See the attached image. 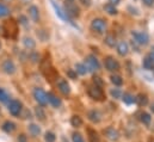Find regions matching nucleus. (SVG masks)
<instances>
[{
  "instance_id": "f257e3e1",
  "label": "nucleus",
  "mask_w": 154,
  "mask_h": 142,
  "mask_svg": "<svg viewBox=\"0 0 154 142\" xmlns=\"http://www.w3.org/2000/svg\"><path fill=\"white\" fill-rule=\"evenodd\" d=\"M4 31H5V36L10 37V38H16L17 37V32H18V25L17 22L14 19H7L4 23Z\"/></svg>"
},
{
  "instance_id": "f03ea898",
  "label": "nucleus",
  "mask_w": 154,
  "mask_h": 142,
  "mask_svg": "<svg viewBox=\"0 0 154 142\" xmlns=\"http://www.w3.org/2000/svg\"><path fill=\"white\" fill-rule=\"evenodd\" d=\"M65 12L67 13V16L71 19L79 17V14H80V10H79L77 4L74 2V0H66L65 1Z\"/></svg>"
},
{
  "instance_id": "7ed1b4c3",
  "label": "nucleus",
  "mask_w": 154,
  "mask_h": 142,
  "mask_svg": "<svg viewBox=\"0 0 154 142\" xmlns=\"http://www.w3.org/2000/svg\"><path fill=\"white\" fill-rule=\"evenodd\" d=\"M87 93H88V96H90L93 100L100 102V100H104V98H105L102 87H98V86H96V85L90 86V87L87 88Z\"/></svg>"
},
{
  "instance_id": "20e7f679",
  "label": "nucleus",
  "mask_w": 154,
  "mask_h": 142,
  "mask_svg": "<svg viewBox=\"0 0 154 142\" xmlns=\"http://www.w3.org/2000/svg\"><path fill=\"white\" fill-rule=\"evenodd\" d=\"M50 2H51V6H53V8L55 10V13H56V16L59 17V18H61L62 20H65V22H68V23H71L73 26H75L78 28L77 25L73 23V19H71L68 16H67V13L65 12V10H62L56 2H55V0H50Z\"/></svg>"
},
{
  "instance_id": "39448f33",
  "label": "nucleus",
  "mask_w": 154,
  "mask_h": 142,
  "mask_svg": "<svg viewBox=\"0 0 154 142\" xmlns=\"http://www.w3.org/2000/svg\"><path fill=\"white\" fill-rule=\"evenodd\" d=\"M91 29L97 34H104L106 30V22L102 18H94L91 22Z\"/></svg>"
},
{
  "instance_id": "423d86ee",
  "label": "nucleus",
  "mask_w": 154,
  "mask_h": 142,
  "mask_svg": "<svg viewBox=\"0 0 154 142\" xmlns=\"http://www.w3.org/2000/svg\"><path fill=\"white\" fill-rule=\"evenodd\" d=\"M131 36L134 38V42L140 45H147L149 43V36L143 31H131Z\"/></svg>"
},
{
  "instance_id": "0eeeda50",
  "label": "nucleus",
  "mask_w": 154,
  "mask_h": 142,
  "mask_svg": "<svg viewBox=\"0 0 154 142\" xmlns=\"http://www.w3.org/2000/svg\"><path fill=\"white\" fill-rule=\"evenodd\" d=\"M86 68L88 72H96L100 68V65H99V61L98 59L94 56V55H88L86 56Z\"/></svg>"
},
{
  "instance_id": "6e6552de",
  "label": "nucleus",
  "mask_w": 154,
  "mask_h": 142,
  "mask_svg": "<svg viewBox=\"0 0 154 142\" xmlns=\"http://www.w3.org/2000/svg\"><path fill=\"white\" fill-rule=\"evenodd\" d=\"M104 65H105V68L109 72H117L119 71V62L116 60L114 56H106L105 60H104Z\"/></svg>"
},
{
  "instance_id": "1a4fd4ad",
  "label": "nucleus",
  "mask_w": 154,
  "mask_h": 142,
  "mask_svg": "<svg viewBox=\"0 0 154 142\" xmlns=\"http://www.w3.org/2000/svg\"><path fill=\"white\" fill-rule=\"evenodd\" d=\"M34 98L36 99V102L41 104L42 106H44V105H47L48 104V97H47V93L42 90V88H35L34 90Z\"/></svg>"
},
{
  "instance_id": "9d476101",
  "label": "nucleus",
  "mask_w": 154,
  "mask_h": 142,
  "mask_svg": "<svg viewBox=\"0 0 154 142\" xmlns=\"http://www.w3.org/2000/svg\"><path fill=\"white\" fill-rule=\"evenodd\" d=\"M22 107H23V105H22V103L19 100L12 99L8 103V111H10V113L12 116H18L20 113V111H22Z\"/></svg>"
},
{
  "instance_id": "9b49d317",
  "label": "nucleus",
  "mask_w": 154,
  "mask_h": 142,
  "mask_svg": "<svg viewBox=\"0 0 154 142\" xmlns=\"http://www.w3.org/2000/svg\"><path fill=\"white\" fill-rule=\"evenodd\" d=\"M1 68H2V71L5 72L6 74L11 75V74H13V73L16 72V65H14V62H13L12 60L7 59V60H5V61L2 62Z\"/></svg>"
},
{
  "instance_id": "f8f14e48",
  "label": "nucleus",
  "mask_w": 154,
  "mask_h": 142,
  "mask_svg": "<svg viewBox=\"0 0 154 142\" xmlns=\"http://www.w3.org/2000/svg\"><path fill=\"white\" fill-rule=\"evenodd\" d=\"M57 87H59L60 92H61L62 94H65V96H68V94L71 93V87H69L68 82H67L66 80H63V79H60V80L57 81Z\"/></svg>"
},
{
  "instance_id": "ddd939ff",
  "label": "nucleus",
  "mask_w": 154,
  "mask_h": 142,
  "mask_svg": "<svg viewBox=\"0 0 154 142\" xmlns=\"http://www.w3.org/2000/svg\"><path fill=\"white\" fill-rule=\"evenodd\" d=\"M104 134L106 135V137H108L110 141H117L118 137H119L118 131L116 130L115 128H112V127H108V128L104 130Z\"/></svg>"
},
{
  "instance_id": "4468645a",
  "label": "nucleus",
  "mask_w": 154,
  "mask_h": 142,
  "mask_svg": "<svg viewBox=\"0 0 154 142\" xmlns=\"http://www.w3.org/2000/svg\"><path fill=\"white\" fill-rule=\"evenodd\" d=\"M128 51H129V44L125 41H121L117 44V53H118V55L125 56L128 54Z\"/></svg>"
},
{
  "instance_id": "2eb2a0df",
  "label": "nucleus",
  "mask_w": 154,
  "mask_h": 142,
  "mask_svg": "<svg viewBox=\"0 0 154 142\" xmlns=\"http://www.w3.org/2000/svg\"><path fill=\"white\" fill-rule=\"evenodd\" d=\"M47 97H48V102H49L54 107L61 106V99H60L57 96H55L53 92H48V93H47Z\"/></svg>"
},
{
  "instance_id": "dca6fc26",
  "label": "nucleus",
  "mask_w": 154,
  "mask_h": 142,
  "mask_svg": "<svg viewBox=\"0 0 154 142\" xmlns=\"http://www.w3.org/2000/svg\"><path fill=\"white\" fill-rule=\"evenodd\" d=\"M29 14H30L31 19H32L35 23H38V20H39V10H38V7H37V6H35V5L30 6V7H29Z\"/></svg>"
},
{
  "instance_id": "f3484780",
  "label": "nucleus",
  "mask_w": 154,
  "mask_h": 142,
  "mask_svg": "<svg viewBox=\"0 0 154 142\" xmlns=\"http://www.w3.org/2000/svg\"><path fill=\"white\" fill-rule=\"evenodd\" d=\"M87 117H88V119H90L91 122H93V123H99L102 115H100L97 110H91V111H88Z\"/></svg>"
},
{
  "instance_id": "a211bd4d",
  "label": "nucleus",
  "mask_w": 154,
  "mask_h": 142,
  "mask_svg": "<svg viewBox=\"0 0 154 142\" xmlns=\"http://www.w3.org/2000/svg\"><path fill=\"white\" fill-rule=\"evenodd\" d=\"M135 102L137 103L139 106H146L148 104V97L143 93H140L136 98H135Z\"/></svg>"
},
{
  "instance_id": "6ab92c4d",
  "label": "nucleus",
  "mask_w": 154,
  "mask_h": 142,
  "mask_svg": "<svg viewBox=\"0 0 154 142\" xmlns=\"http://www.w3.org/2000/svg\"><path fill=\"white\" fill-rule=\"evenodd\" d=\"M2 130L5 131V133H7V134H11L12 131H14V129H16V124L13 123V122H11V121H6L4 124H2Z\"/></svg>"
},
{
  "instance_id": "aec40b11",
  "label": "nucleus",
  "mask_w": 154,
  "mask_h": 142,
  "mask_svg": "<svg viewBox=\"0 0 154 142\" xmlns=\"http://www.w3.org/2000/svg\"><path fill=\"white\" fill-rule=\"evenodd\" d=\"M23 44H24V47L28 48L29 50H30V49H35V47H36V42H35L31 37H28V36H25V37L23 38Z\"/></svg>"
},
{
  "instance_id": "412c9836",
  "label": "nucleus",
  "mask_w": 154,
  "mask_h": 142,
  "mask_svg": "<svg viewBox=\"0 0 154 142\" xmlns=\"http://www.w3.org/2000/svg\"><path fill=\"white\" fill-rule=\"evenodd\" d=\"M87 135H88V140L90 142H99V136H98V133L93 129H87Z\"/></svg>"
},
{
  "instance_id": "4be33fe9",
  "label": "nucleus",
  "mask_w": 154,
  "mask_h": 142,
  "mask_svg": "<svg viewBox=\"0 0 154 142\" xmlns=\"http://www.w3.org/2000/svg\"><path fill=\"white\" fill-rule=\"evenodd\" d=\"M142 65H143V68H145V69H148V71H151V69H153L154 68V62L152 61V59H151L148 55L143 59Z\"/></svg>"
},
{
  "instance_id": "5701e85b",
  "label": "nucleus",
  "mask_w": 154,
  "mask_h": 142,
  "mask_svg": "<svg viewBox=\"0 0 154 142\" xmlns=\"http://www.w3.org/2000/svg\"><path fill=\"white\" fill-rule=\"evenodd\" d=\"M140 121H141L145 125H149L152 118H151L149 113H147V112H140Z\"/></svg>"
},
{
  "instance_id": "b1692460",
  "label": "nucleus",
  "mask_w": 154,
  "mask_h": 142,
  "mask_svg": "<svg viewBox=\"0 0 154 142\" xmlns=\"http://www.w3.org/2000/svg\"><path fill=\"white\" fill-rule=\"evenodd\" d=\"M122 99H123V102H124L125 104H128V105H130V104H133V103L135 102V97L131 96V94L128 93V92H125V93L122 94Z\"/></svg>"
},
{
  "instance_id": "393cba45",
  "label": "nucleus",
  "mask_w": 154,
  "mask_h": 142,
  "mask_svg": "<svg viewBox=\"0 0 154 142\" xmlns=\"http://www.w3.org/2000/svg\"><path fill=\"white\" fill-rule=\"evenodd\" d=\"M104 11L108 13V14H110V16H115L117 14V8H116L114 5H111V4H106V5H104Z\"/></svg>"
},
{
  "instance_id": "a878e982",
  "label": "nucleus",
  "mask_w": 154,
  "mask_h": 142,
  "mask_svg": "<svg viewBox=\"0 0 154 142\" xmlns=\"http://www.w3.org/2000/svg\"><path fill=\"white\" fill-rule=\"evenodd\" d=\"M74 71L77 72L78 74H80V75H85L86 73H87V68H86V65L85 63H75V69Z\"/></svg>"
},
{
  "instance_id": "bb28decb",
  "label": "nucleus",
  "mask_w": 154,
  "mask_h": 142,
  "mask_svg": "<svg viewBox=\"0 0 154 142\" xmlns=\"http://www.w3.org/2000/svg\"><path fill=\"white\" fill-rule=\"evenodd\" d=\"M71 124H72L74 128H80V127L82 125V119H81L78 115H74V116H72V118H71Z\"/></svg>"
},
{
  "instance_id": "cd10ccee",
  "label": "nucleus",
  "mask_w": 154,
  "mask_h": 142,
  "mask_svg": "<svg viewBox=\"0 0 154 142\" xmlns=\"http://www.w3.org/2000/svg\"><path fill=\"white\" fill-rule=\"evenodd\" d=\"M104 42H105V44L109 45L110 48H114L116 45V37L114 35H108L105 37Z\"/></svg>"
},
{
  "instance_id": "c85d7f7f",
  "label": "nucleus",
  "mask_w": 154,
  "mask_h": 142,
  "mask_svg": "<svg viewBox=\"0 0 154 142\" xmlns=\"http://www.w3.org/2000/svg\"><path fill=\"white\" fill-rule=\"evenodd\" d=\"M7 16H10V8L0 2V18H5Z\"/></svg>"
},
{
  "instance_id": "c756f323",
  "label": "nucleus",
  "mask_w": 154,
  "mask_h": 142,
  "mask_svg": "<svg viewBox=\"0 0 154 142\" xmlns=\"http://www.w3.org/2000/svg\"><path fill=\"white\" fill-rule=\"evenodd\" d=\"M35 113H36V117L38 118L39 121H44L45 119V113H44V111H43V109L42 107L37 106L35 109Z\"/></svg>"
},
{
  "instance_id": "7c9ffc66",
  "label": "nucleus",
  "mask_w": 154,
  "mask_h": 142,
  "mask_svg": "<svg viewBox=\"0 0 154 142\" xmlns=\"http://www.w3.org/2000/svg\"><path fill=\"white\" fill-rule=\"evenodd\" d=\"M111 82L115 85V86H121L123 85V79L119 76V75H111Z\"/></svg>"
},
{
  "instance_id": "2f4dec72",
  "label": "nucleus",
  "mask_w": 154,
  "mask_h": 142,
  "mask_svg": "<svg viewBox=\"0 0 154 142\" xmlns=\"http://www.w3.org/2000/svg\"><path fill=\"white\" fill-rule=\"evenodd\" d=\"M29 131H30L34 136H37L39 133H41V129H39L38 125H36V124H30V125H29Z\"/></svg>"
},
{
  "instance_id": "473e14b6",
  "label": "nucleus",
  "mask_w": 154,
  "mask_h": 142,
  "mask_svg": "<svg viewBox=\"0 0 154 142\" xmlns=\"http://www.w3.org/2000/svg\"><path fill=\"white\" fill-rule=\"evenodd\" d=\"M8 99H10V97H8V94L6 93V91H5L4 88H0V102H1V103H7Z\"/></svg>"
},
{
  "instance_id": "72a5a7b5",
  "label": "nucleus",
  "mask_w": 154,
  "mask_h": 142,
  "mask_svg": "<svg viewBox=\"0 0 154 142\" xmlns=\"http://www.w3.org/2000/svg\"><path fill=\"white\" fill-rule=\"evenodd\" d=\"M44 139H45V141H47V142H55V140H56V136H55V134H54V133L48 131V133L45 134Z\"/></svg>"
},
{
  "instance_id": "f704fd0d",
  "label": "nucleus",
  "mask_w": 154,
  "mask_h": 142,
  "mask_svg": "<svg viewBox=\"0 0 154 142\" xmlns=\"http://www.w3.org/2000/svg\"><path fill=\"white\" fill-rule=\"evenodd\" d=\"M110 94H111V97H112V98H115V99L121 98V96H122V93H121V91H119L118 88H111Z\"/></svg>"
},
{
  "instance_id": "c9c22d12",
  "label": "nucleus",
  "mask_w": 154,
  "mask_h": 142,
  "mask_svg": "<svg viewBox=\"0 0 154 142\" xmlns=\"http://www.w3.org/2000/svg\"><path fill=\"white\" fill-rule=\"evenodd\" d=\"M72 141L73 142H85L84 141V137H82L81 134H79V133H74V134L72 135Z\"/></svg>"
},
{
  "instance_id": "e433bc0d",
  "label": "nucleus",
  "mask_w": 154,
  "mask_h": 142,
  "mask_svg": "<svg viewBox=\"0 0 154 142\" xmlns=\"http://www.w3.org/2000/svg\"><path fill=\"white\" fill-rule=\"evenodd\" d=\"M93 84L96 85V86H98V87H103V85H104V81L99 78V76H93Z\"/></svg>"
},
{
  "instance_id": "4c0bfd02",
  "label": "nucleus",
  "mask_w": 154,
  "mask_h": 142,
  "mask_svg": "<svg viewBox=\"0 0 154 142\" xmlns=\"http://www.w3.org/2000/svg\"><path fill=\"white\" fill-rule=\"evenodd\" d=\"M29 56H30V60H31L32 62H38L39 61V55L36 53V51H32Z\"/></svg>"
},
{
  "instance_id": "58836bf2",
  "label": "nucleus",
  "mask_w": 154,
  "mask_h": 142,
  "mask_svg": "<svg viewBox=\"0 0 154 142\" xmlns=\"http://www.w3.org/2000/svg\"><path fill=\"white\" fill-rule=\"evenodd\" d=\"M18 20H19V23L23 24V25H26V24H28V18H26L25 16H23V14H20V16L18 17Z\"/></svg>"
},
{
  "instance_id": "ea45409f",
  "label": "nucleus",
  "mask_w": 154,
  "mask_h": 142,
  "mask_svg": "<svg viewBox=\"0 0 154 142\" xmlns=\"http://www.w3.org/2000/svg\"><path fill=\"white\" fill-rule=\"evenodd\" d=\"M67 75L71 78V79H77V72L74 69H68L67 71Z\"/></svg>"
},
{
  "instance_id": "a19ab883",
  "label": "nucleus",
  "mask_w": 154,
  "mask_h": 142,
  "mask_svg": "<svg viewBox=\"0 0 154 142\" xmlns=\"http://www.w3.org/2000/svg\"><path fill=\"white\" fill-rule=\"evenodd\" d=\"M142 2H143L146 6H148V7L154 6V0H142Z\"/></svg>"
},
{
  "instance_id": "79ce46f5",
  "label": "nucleus",
  "mask_w": 154,
  "mask_h": 142,
  "mask_svg": "<svg viewBox=\"0 0 154 142\" xmlns=\"http://www.w3.org/2000/svg\"><path fill=\"white\" fill-rule=\"evenodd\" d=\"M128 10H129V11H131V12H130L131 14H135V16H139V11H137L136 8H134L133 6H129V7H128Z\"/></svg>"
},
{
  "instance_id": "37998d69",
  "label": "nucleus",
  "mask_w": 154,
  "mask_h": 142,
  "mask_svg": "<svg viewBox=\"0 0 154 142\" xmlns=\"http://www.w3.org/2000/svg\"><path fill=\"white\" fill-rule=\"evenodd\" d=\"M18 141L19 142H26V136L25 135H19V137H18Z\"/></svg>"
},
{
  "instance_id": "c03bdc74",
  "label": "nucleus",
  "mask_w": 154,
  "mask_h": 142,
  "mask_svg": "<svg viewBox=\"0 0 154 142\" xmlns=\"http://www.w3.org/2000/svg\"><path fill=\"white\" fill-rule=\"evenodd\" d=\"M119 2H121V0H109V4H111V5H114V6L118 5Z\"/></svg>"
},
{
  "instance_id": "a18cd8bd",
  "label": "nucleus",
  "mask_w": 154,
  "mask_h": 142,
  "mask_svg": "<svg viewBox=\"0 0 154 142\" xmlns=\"http://www.w3.org/2000/svg\"><path fill=\"white\" fill-rule=\"evenodd\" d=\"M85 6H90L91 5V0H80Z\"/></svg>"
},
{
  "instance_id": "49530a36",
  "label": "nucleus",
  "mask_w": 154,
  "mask_h": 142,
  "mask_svg": "<svg viewBox=\"0 0 154 142\" xmlns=\"http://www.w3.org/2000/svg\"><path fill=\"white\" fill-rule=\"evenodd\" d=\"M148 56H149V57L152 59V61H153V62H154V47H153V48H152V50H151V53L148 54Z\"/></svg>"
},
{
  "instance_id": "de8ad7c7",
  "label": "nucleus",
  "mask_w": 154,
  "mask_h": 142,
  "mask_svg": "<svg viewBox=\"0 0 154 142\" xmlns=\"http://www.w3.org/2000/svg\"><path fill=\"white\" fill-rule=\"evenodd\" d=\"M151 110H152V112L154 113V103L152 104V105H151Z\"/></svg>"
},
{
  "instance_id": "09e8293b",
  "label": "nucleus",
  "mask_w": 154,
  "mask_h": 142,
  "mask_svg": "<svg viewBox=\"0 0 154 142\" xmlns=\"http://www.w3.org/2000/svg\"><path fill=\"white\" fill-rule=\"evenodd\" d=\"M1 1H4V2H11L12 0H1Z\"/></svg>"
},
{
  "instance_id": "8fccbe9b",
  "label": "nucleus",
  "mask_w": 154,
  "mask_h": 142,
  "mask_svg": "<svg viewBox=\"0 0 154 142\" xmlns=\"http://www.w3.org/2000/svg\"><path fill=\"white\" fill-rule=\"evenodd\" d=\"M0 116H1V111H0Z\"/></svg>"
},
{
  "instance_id": "3c124183",
  "label": "nucleus",
  "mask_w": 154,
  "mask_h": 142,
  "mask_svg": "<svg viewBox=\"0 0 154 142\" xmlns=\"http://www.w3.org/2000/svg\"><path fill=\"white\" fill-rule=\"evenodd\" d=\"M0 48H1V44H0Z\"/></svg>"
}]
</instances>
